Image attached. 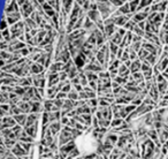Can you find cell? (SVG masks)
Returning <instances> with one entry per match:
<instances>
[{"mask_svg": "<svg viewBox=\"0 0 168 159\" xmlns=\"http://www.w3.org/2000/svg\"><path fill=\"white\" fill-rule=\"evenodd\" d=\"M111 17H112L114 24L118 25V27H123V25L127 23V21L130 19L127 14H121L119 16H111Z\"/></svg>", "mask_w": 168, "mask_h": 159, "instance_id": "cell-6", "label": "cell"}, {"mask_svg": "<svg viewBox=\"0 0 168 159\" xmlns=\"http://www.w3.org/2000/svg\"><path fill=\"white\" fill-rule=\"evenodd\" d=\"M76 147L75 145V142H74V140L72 141H69V142H67L66 144H63V145H61L60 149H59V151H62V152H66V153H69L70 151H72L74 147Z\"/></svg>", "mask_w": 168, "mask_h": 159, "instance_id": "cell-17", "label": "cell"}, {"mask_svg": "<svg viewBox=\"0 0 168 159\" xmlns=\"http://www.w3.org/2000/svg\"><path fill=\"white\" fill-rule=\"evenodd\" d=\"M141 66H142V61L139 59H136L131 61V66H130V73H135V72H139L141 71Z\"/></svg>", "mask_w": 168, "mask_h": 159, "instance_id": "cell-21", "label": "cell"}, {"mask_svg": "<svg viewBox=\"0 0 168 159\" xmlns=\"http://www.w3.org/2000/svg\"><path fill=\"white\" fill-rule=\"evenodd\" d=\"M63 68H65V62H62V61L53 62V63H51L50 67H48L50 72H58V73L61 72V71H63Z\"/></svg>", "mask_w": 168, "mask_h": 159, "instance_id": "cell-13", "label": "cell"}, {"mask_svg": "<svg viewBox=\"0 0 168 159\" xmlns=\"http://www.w3.org/2000/svg\"><path fill=\"white\" fill-rule=\"evenodd\" d=\"M91 126H93V129H96L99 127V121H98V118H97L96 115L92 118V123H91Z\"/></svg>", "mask_w": 168, "mask_h": 159, "instance_id": "cell-54", "label": "cell"}, {"mask_svg": "<svg viewBox=\"0 0 168 159\" xmlns=\"http://www.w3.org/2000/svg\"><path fill=\"white\" fill-rule=\"evenodd\" d=\"M17 84L22 86H32V78L29 77V76H22V77H19L17 80Z\"/></svg>", "mask_w": 168, "mask_h": 159, "instance_id": "cell-15", "label": "cell"}, {"mask_svg": "<svg viewBox=\"0 0 168 159\" xmlns=\"http://www.w3.org/2000/svg\"><path fill=\"white\" fill-rule=\"evenodd\" d=\"M38 2H39L40 5H43L44 2H46V0H38Z\"/></svg>", "mask_w": 168, "mask_h": 159, "instance_id": "cell-59", "label": "cell"}, {"mask_svg": "<svg viewBox=\"0 0 168 159\" xmlns=\"http://www.w3.org/2000/svg\"><path fill=\"white\" fill-rule=\"evenodd\" d=\"M86 104L90 106V107H95V106H98V98H89L86 99Z\"/></svg>", "mask_w": 168, "mask_h": 159, "instance_id": "cell-39", "label": "cell"}, {"mask_svg": "<svg viewBox=\"0 0 168 159\" xmlns=\"http://www.w3.org/2000/svg\"><path fill=\"white\" fill-rule=\"evenodd\" d=\"M122 1H123V2H127V1H128V0H122Z\"/></svg>", "mask_w": 168, "mask_h": 159, "instance_id": "cell-60", "label": "cell"}, {"mask_svg": "<svg viewBox=\"0 0 168 159\" xmlns=\"http://www.w3.org/2000/svg\"><path fill=\"white\" fill-rule=\"evenodd\" d=\"M60 82L59 73L58 72H48L47 74V88L48 86H57Z\"/></svg>", "mask_w": 168, "mask_h": 159, "instance_id": "cell-5", "label": "cell"}, {"mask_svg": "<svg viewBox=\"0 0 168 159\" xmlns=\"http://www.w3.org/2000/svg\"><path fill=\"white\" fill-rule=\"evenodd\" d=\"M5 65H6V60H4V59H0V68H2Z\"/></svg>", "mask_w": 168, "mask_h": 159, "instance_id": "cell-57", "label": "cell"}, {"mask_svg": "<svg viewBox=\"0 0 168 159\" xmlns=\"http://www.w3.org/2000/svg\"><path fill=\"white\" fill-rule=\"evenodd\" d=\"M116 29H118V25H115L113 22L108 23V24H105V27H104V35L106 37V39H109L111 36L116 31Z\"/></svg>", "mask_w": 168, "mask_h": 159, "instance_id": "cell-7", "label": "cell"}, {"mask_svg": "<svg viewBox=\"0 0 168 159\" xmlns=\"http://www.w3.org/2000/svg\"><path fill=\"white\" fill-rule=\"evenodd\" d=\"M132 76H134V78L136 80V82H137V84L139 83V82H143V81H145L144 78V75H143V73L139 71V72H135V73H131Z\"/></svg>", "mask_w": 168, "mask_h": 159, "instance_id": "cell-31", "label": "cell"}, {"mask_svg": "<svg viewBox=\"0 0 168 159\" xmlns=\"http://www.w3.org/2000/svg\"><path fill=\"white\" fill-rule=\"evenodd\" d=\"M47 2L58 13L61 11V0H47Z\"/></svg>", "mask_w": 168, "mask_h": 159, "instance_id": "cell-25", "label": "cell"}, {"mask_svg": "<svg viewBox=\"0 0 168 159\" xmlns=\"http://www.w3.org/2000/svg\"><path fill=\"white\" fill-rule=\"evenodd\" d=\"M45 71V67L44 65L42 63H38L37 61H34L30 65V73L31 74H38V73H43Z\"/></svg>", "mask_w": 168, "mask_h": 159, "instance_id": "cell-10", "label": "cell"}, {"mask_svg": "<svg viewBox=\"0 0 168 159\" xmlns=\"http://www.w3.org/2000/svg\"><path fill=\"white\" fill-rule=\"evenodd\" d=\"M80 155H81V153H80V150L75 147L72 151L68 153V158H76V157H80Z\"/></svg>", "mask_w": 168, "mask_h": 159, "instance_id": "cell-37", "label": "cell"}, {"mask_svg": "<svg viewBox=\"0 0 168 159\" xmlns=\"http://www.w3.org/2000/svg\"><path fill=\"white\" fill-rule=\"evenodd\" d=\"M152 2H153V0H141V1H139V5H138V7H137V12L142 11L146 6H151Z\"/></svg>", "mask_w": 168, "mask_h": 159, "instance_id": "cell-28", "label": "cell"}, {"mask_svg": "<svg viewBox=\"0 0 168 159\" xmlns=\"http://www.w3.org/2000/svg\"><path fill=\"white\" fill-rule=\"evenodd\" d=\"M27 113H20V114H14L13 115V118L15 119V121L16 123H19V124H21V126H23L25 124V121H27Z\"/></svg>", "mask_w": 168, "mask_h": 159, "instance_id": "cell-18", "label": "cell"}, {"mask_svg": "<svg viewBox=\"0 0 168 159\" xmlns=\"http://www.w3.org/2000/svg\"><path fill=\"white\" fill-rule=\"evenodd\" d=\"M142 39H143V37L138 36V35H136V34H135V35L132 34V40H131V43H132V42H139V40H142Z\"/></svg>", "mask_w": 168, "mask_h": 159, "instance_id": "cell-56", "label": "cell"}, {"mask_svg": "<svg viewBox=\"0 0 168 159\" xmlns=\"http://www.w3.org/2000/svg\"><path fill=\"white\" fill-rule=\"evenodd\" d=\"M88 86H90V88H92V89L97 92V89H98V81H93V80H92V81H89V84H88Z\"/></svg>", "mask_w": 168, "mask_h": 159, "instance_id": "cell-51", "label": "cell"}, {"mask_svg": "<svg viewBox=\"0 0 168 159\" xmlns=\"http://www.w3.org/2000/svg\"><path fill=\"white\" fill-rule=\"evenodd\" d=\"M150 54V52L149 51H146V50L144 49V47H141L139 49V51L137 52V55H138V59L141 60V61H143V60H145L146 58H147V55Z\"/></svg>", "mask_w": 168, "mask_h": 159, "instance_id": "cell-24", "label": "cell"}, {"mask_svg": "<svg viewBox=\"0 0 168 159\" xmlns=\"http://www.w3.org/2000/svg\"><path fill=\"white\" fill-rule=\"evenodd\" d=\"M37 122H38V121H37ZM37 122H35L34 124H31V126H29V127H23L24 130L27 132V134L32 136L34 138H36V136H37Z\"/></svg>", "mask_w": 168, "mask_h": 159, "instance_id": "cell-19", "label": "cell"}, {"mask_svg": "<svg viewBox=\"0 0 168 159\" xmlns=\"http://www.w3.org/2000/svg\"><path fill=\"white\" fill-rule=\"evenodd\" d=\"M75 2H77L80 6H82V5H83V2H84V0H76Z\"/></svg>", "mask_w": 168, "mask_h": 159, "instance_id": "cell-58", "label": "cell"}, {"mask_svg": "<svg viewBox=\"0 0 168 159\" xmlns=\"http://www.w3.org/2000/svg\"><path fill=\"white\" fill-rule=\"evenodd\" d=\"M119 11H120L121 14H128V13H130V8H129V2L127 1V2H124L122 6H120L119 8H118Z\"/></svg>", "mask_w": 168, "mask_h": 159, "instance_id": "cell-33", "label": "cell"}, {"mask_svg": "<svg viewBox=\"0 0 168 159\" xmlns=\"http://www.w3.org/2000/svg\"><path fill=\"white\" fill-rule=\"evenodd\" d=\"M167 86H168L167 80H165V81H162V82H158V83H157L158 90H159V92H160V97H161V96H164V95L166 94V89H167Z\"/></svg>", "mask_w": 168, "mask_h": 159, "instance_id": "cell-22", "label": "cell"}, {"mask_svg": "<svg viewBox=\"0 0 168 159\" xmlns=\"http://www.w3.org/2000/svg\"><path fill=\"white\" fill-rule=\"evenodd\" d=\"M36 89H37V91L39 92V95H40L42 97H43V98L45 97V89H44V88L39 86V88H36Z\"/></svg>", "mask_w": 168, "mask_h": 159, "instance_id": "cell-55", "label": "cell"}, {"mask_svg": "<svg viewBox=\"0 0 168 159\" xmlns=\"http://www.w3.org/2000/svg\"><path fill=\"white\" fill-rule=\"evenodd\" d=\"M127 60H129V53H128V52L124 50V51H123V53H122V55H121L120 61L124 62V61H127Z\"/></svg>", "mask_w": 168, "mask_h": 159, "instance_id": "cell-49", "label": "cell"}, {"mask_svg": "<svg viewBox=\"0 0 168 159\" xmlns=\"http://www.w3.org/2000/svg\"><path fill=\"white\" fill-rule=\"evenodd\" d=\"M11 150H12V152L14 153V156H15L16 158H29V157H27V156L29 155V152L24 150L23 147H22V145L19 143V141L16 142V144H15Z\"/></svg>", "mask_w": 168, "mask_h": 159, "instance_id": "cell-4", "label": "cell"}, {"mask_svg": "<svg viewBox=\"0 0 168 159\" xmlns=\"http://www.w3.org/2000/svg\"><path fill=\"white\" fill-rule=\"evenodd\" d=\"M63 101H65V99H58V98H55V99H53V103H54V105L61 110L62 109V106H63Z\"/></svg>", "mask_w": 168, "mask_h": 159, "instance_id": "cell-45", "label": "cell"}, {"mask_svg": "<svg viewBox=\"0 0 168 159\" xmlns=\"http://www.w3.org/2000/svg\"><path fill=\"white\" fill-rule=\"evenodd\" d=\"M67 98H69L72 100H77L78 99V91H76L74 88H72V90L67 94Z\"/></svg>", "mask_w": 168, "mask_h": 159, "instance_id": "cell-32", "label": "cell"}, {"mask_svg": "<svg viewBox=\"0 0 168 159\" xmlns=\"http://www.w3.org/2000/svg\"><path fill=\"white\" fill-rule=\"evenodd\" d=\"M4 144H5V147H7V149H12L15 144H16V142H17V140H14V138H4Z\"/></svg>", "mask_w": 168, "mask_h": 159, "instance_id": "cell-26", "label": "cell"}, {"mask_svg": "<svg viewBox=\"0 0 168 159\" xmlns=\"http://www.w3.org/2000/svg\"><path fill=\"white\" fill-rule=\"evenodd\" d=\"M55 98H58V99H66V98H67V92H63V91H59V92L57 94Z\"/></svg>", "mask_w": 168, "mask_h": 159, "instance_id": "cell-53", "label": "cell"}, {"mask_svg": "<svg viewBox=\"0 0 168 159\" xmlns=\"http://www.w3.org/2000/svg\"><path fill=\"white\" fill-rule=\"evenodd\" d=\"M143 38H144L145 40H149V42H151V43H153V44H156V45H162V44L160 43V39H159L158 35L154 34V32H145Z\"/></svg>", "mask_w": 168, "mask_h": 159, "instance_id": "cell-9", "label": "cell"}, {"mask_svg": "<svg viewBox=\"0 0 168 159\" xmlns=\"http://www.w3.org/2000/svg\"><path fill=\"white\" fill-rule=\"evenodd\" d=\"M99 121V127H109L111 126V120H107L105 118H101V119H98Z\"/></svg>", "mask_w": 168, "mask_h": 159, "instance_id": "cell-40", "label": "cell"}, {"mask_svg": "<svg viewBox=\"0 0 168 159\" xmlns=\"http://www.w3.org/2000/svg\"><path fill=\"white\" fill-rule=\"evenodd\" d=\"M32 78V86H36V88H45V83H46V76L43 73H38V74H32L31 76Z\"/></svg>", "mask_w": 168, "mask_h": 159, "instance_id": "cell-2", "label": "cell"}, {"mask_svg": "<svg viewBox=\"0 0 168 159\" xmlns=\"http://www.w3.org/2000/svg\"><path fill=\"white\" fill-rule=\"evenodd\" d=\"M35 11V6L31 4L30 0H27L22 6H20V13L22 15V17H29L31 15V13Z\"/></svg>", "mask_w": 168, "mask_h": 159, "instance_id": "cell-1", "label": "cell"}, {"mask_svg": "<svg viewBox=\"0 0 168 159\" xmlns=\"http://www.w3.org/2000/svg\"><path fill=\"white\" fill-rule=\"evenodd\" d=\"M122 37H123V36H121L118 31H115V32H114V34L111 36L109 40H111V42H113V43H115V44H118V45H120L121 40H122Z\"/></svg>", "mask_w": 168, "mask_h": 159, "instance_id": "cell-27", "label": "cell"}, {"mask_svg": "<svg viewBox=\"0 0 168 159\" xmlns=\"http://www.w3.org/2000/svg\"><path fill=\"white\" fill-rule=\"evenodd\" d=\"M42 7H43V9H44V12H45V14H47L48 16H53L55 13H58L50 4H48L47 1L46 2H44L43 5H42Z\"/></svg>", "mask_w": 168, "mask_h": 159, "instance_id": "cell-20", "label": "cell"}, {"mask_svg": "<svg viewBox=\"0 0 168 159\" xmlns=\"http://www.w3.org/2000/svg\"><path fill=\"white\" fill-rule=\"evenodd\" d=\"M82 118H83V123L85 126L90 127L91 123H92V114H81Z\"/></svg>", "mask_w": 168, "mask_h": 159, "instance_id": "cell-30", "label": "cell"}, {"mask_svg": "<svg viewBox=\"0 0 168 159\" xmlns=\"http://www.w3.org/2000/svg\"><path fill=\"white\" fill-rule=\"evenodd\" d=\"M17 106L21 109L22 111V113H30V110H31V106H30V103L29 101H27V100H20L19 101V104H17Z\"/></svg>", "mask_w": 168, "mask_h": 159, "instance_id": "cell-16", "label": "cell"}, {"mask_svg": "<svg viewBox=\"0 0 168 159\" xmlns=\"http://www.w3.org/2000/svg\"><path fill=\"white\" fill-rule=\"evenodd\" d=\"M90 4H91V0H84L83 5L81 6L84 12H88V11L90 9Z\"/></svg>", "mask_w": 168, "mask_h": 159, "instance_id": "cell-46", "label": "cell"}, {"mask_svg": "<svg viewBox=\"0 0 168 159\" xmlns=\"http://www.w3.org/2000/svg\"><path fill=\"white\" fill-rule=\"evenodd\" d=\"M19 143L22 145L25 151H28V152H30V150H31V147H32V144L34 143H30V142H23V141H19Z\"/></svg>", "mask_w": 168, "mask_h": 159, "instance_id": "cell-36", "label": "cell"}, {"mask_svg": "<svg viewBox=\"0 0 168 159\" xmlns=\"http://www.w3.org/2000/svg\"><path fill=\"white\" fill-rule=\"evenodd\" d=\"M61 122L60 120H58V121H53V122H50L48 123V128H50V130H51V133L52 135L54 136V135H57L59 132L61 130Z\"/></svg>", "mask_w": 168, "mask_h": 159, "instance_id": "cell-11", "label": "cell"}, {"mask_svg": "<svg viewBox=\"0 0 168 159\" xmlns=\"http://www.w3.org/2000/svg\"><path fill=\"white\" fill-rule=\"evenodd\" d=\"M130 47H131L134 51L138 52L139 49L142 47V40H139V42H132L131 44H130Z\"/></svg>", "mask_w": 168, "mask_h": 159, "instance_id": "cell-43", "label": "cell"}, {"mask_svg": "<svg viewBox=\"0 0 168 159\" xmlns=\"http://www.w3.org/2000/svg\"><path fill=\"white\" fill-rule=\"evenodd\" d=\"M58 92H59V90H58L57 86H48V88H47V92H46V95H47V98H50V99H53V98H55V96H57V94H58Z\"/></svg>", "mask_w": 168, "mask_h": 159, "instance_id": "cell-23", "label": "cell"}, {"mask_svg": "<svg viewBox=\"0 0 168 159\" xmlns=\"http://www.w3.org/2000/svg\"><path fill=\"white\" fill-rule=\"evenodd\" d=\"M147 16H149V14L147 13H145L144 11H139V12H136L134 15H132V20L136 22V23H138V22H141V21H144L147 19Z\"/></svg>", "mask_w": 168, "mask_h": 159, "instance_id": "cell-12", "label": "cell"}, {"mask_svg": "<svg viewBox=\"0 0 168 159\" xmlns=\"http://www.w3.org/2000/svg\"><path fill=\"white\" fill-rule=\"evenodd\" d=\"M60 122H61V124H63V126H66V124H69V117H67V115H65V117H61Z\"/></svg>", "mask_w": 168, "mask_h": 159, "instance_id": "cell-52", "label": "cell"}, {"mask_svg": "<svg viewBox=\"0 0 168 159\" xmlns=\"http://www.w3.org/2000/svg\"><path fill=\"white\" fill-rule=\"evenodd\" d=\"M72 140H74L72 132H70V130H67V129H65V128H62L60 130V137H59V140H58L59 147L66 144L67 142H69V141H72Z\"/></svg>", "mask_w": 168, "mask_h": 159, "instance_id": "cell-3", "label": "cell"}, {"mask_svg": "<svg viewBox=\"0 0 168 159\" xmlns=\"http://www.w3.org/2000/svg\"><path fill=\"white\" fill-rule=\"evenodd\" d=\"M147 136H149L151 140H153V141H157V140H158V132H157L156 128L149 129V130H147Z\"/></svg>", "mask_w": 168, "mask_h": 159, "instance_id": "cell-34", "label": "cell"}, {"mask_svg": "<svg viewBox=\"0 0 168 159\" xmlns=\"http://www.w3.org/2000/svg\"><path fill=\"white\" fill-rule=\"evenodd\" d=\"M132 31H134L136 35H138V36H141V37H144V35H145V30H144V29L139 28L137 24L135 25V28H134V30H132Z\"/></svg>", "mask_w": 168, "mask_h": 159, "instance_id": "cell-38", "label": "cell"}, {"mask_svg": "<svg viewBox=\"0 0 168 159\" xmlns=\"http://www.w3.org/2000/svg\"><path fill=\"white\" fill-rule=\"evenodd\" d=\"M59 78H60V81H66V80L68 78V73H67L66 71L59 72Z\"/></svg>", "mask_w": 168, "mask_h": 159, "instance_id": "cell-48", "label": "cell"}, {"mask_svg": "<svg viewBox=\"0 0 168 159\" xmlns=\"http://www.w3.org/2000/svg\"><path fill=\"white\" fill-rule=\"evenodd\" d=\"M61 11L66 12L67 14L72 12V8H73V5H74V0H61Z\"/></svg>", "mask_w": 168, "mask_h": 159, "instance_id": "cell-14", "label": "cell"}, {"mask_svg": "<svg viewBox=\"0 0 168 159\" xmlns=\"http://www.w3.org/2000/svg\"><path fill=\"white\" fill-rule=\"evenodd\" d=\"M6 28H8V22H7L6 17H4V19H1V24H0V31L5 30Z\"/></svg>", "mask_w": 168, "mask_h": 159, "instance_id": "cell-47", "label": "cell"}, {"mask_svg": "<svg viewBox=\"0 0 168 159\" xmlns=\"http://www.w3.org/2000/svg\"><path fill=\"white\" fill-rule=\"evenodd\" d=\"M7 16H6V20H7V22H8V24H14V23H16V22H19L20 21V19L22 17V15H21V13L20 12H14V13H9V14H6Z\"/></svg>", "mask_w": 168, "mask_h": 159, "instance_id": "cell-8", "label": "cell"}, {"mask_svg": "<svg viewBox=\"0 0 168 159\" xmlns=\"http://www.w3.org/2000/svg\"><path fill=\"white\" fill-rule=\"evenodd\" d=\"M122 122H123V119H122V118H114V120L111 121V127H112V128L118 127V126H120Z\"/></svg>", "mask_w": 168, "mask_h": 159, "instance_id": "cell-44", "label": "cell"}, {"mask_svg": "<svg viewBox=\"0 0 168 159\" xmlns=\"http://www.w3.org/2000/svg\"><path fill=\"white\" fill-rule=\"evenodd\" d=\"M143 75H144V78L145 80H151L153 77V68L151 67L149 71H145V72H142Z\"/></svg>", "mask_w": 168, "mask_h": 159, "instance_id": "cell-42", "label": "cell"}, {"mask_svg": "<svg viewBox=\"0 0 168 159\" xmlns=\"http://www.w3.org/2000/svg\"><path fill=\"white\" fill-rule=\"evenodd\" d=\"M136 24H137V23H136V22H135L132 19H129V20L127 21V23L123 25V28H124L127 31H132Z\"/></svg>", "mask_w": 168, "mask_h": 159, "instance_id": "cell-29", "label": "cell"}, {"mask_svg": "<svg viewBox=\"0 0 168 159\" xmlns=\"http://www.w3.org/2000/svg\"><path fill=\"white\" fill-rule=\"evenodd\" d=\"M111 66H108V69L111 71V69H119V67H120L121 65V61L120 59H116V60H114V61L112 62V63H109Z\"/></svg>", "mask_w": 168, "mask_h": 159, "instance_id": "cell-41", "label": "cell"}, {"mask_svg": "<svg viewBox=\"0 0 168 159\" xmlns=\"http://www.w3.org/2000/svg\"><path fill=\"white\" fill-rule=\"evenodd\" d=\"M108 47H109L111 53H115V54H116V52H118V50H119V45L109 40V42H108Z\"/></svg>", "mask_w": 168, "mask_h": 159, "instance_id": "cell-35", "label": "cell"}, {"mask_svg": "<svg viewBox=\"0 0 168 159\" xmlns=\"http://www.w3.org/2000/svg\"><path fill=\"white\" fill-rule=\"evenodd\" d=\"M111 4L113 5V6H115L116 8H119L120 6H122L124 2L122 1V0H111Z\"/></svg>", "mask_w": 168, "mask_h": 159, "instance_id": "cell-50", "label": "cell"}]
</instances>
